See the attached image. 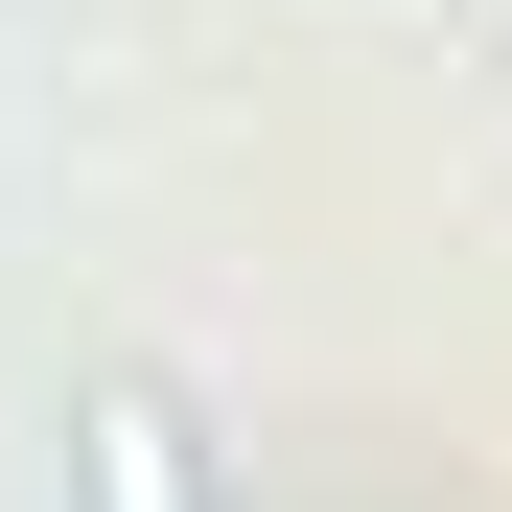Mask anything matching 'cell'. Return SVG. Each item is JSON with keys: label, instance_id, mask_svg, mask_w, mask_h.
Returning <instances> with one entry per match:
<instances>
[{"label": "cell", "instance_id": "obj_1", "mask_svg": "<svg viewBox=\"0 0 512 512\" xmlns=\"http://www.w3.org/2000/svg\"><path fill=\"white\" fill-rule=\"evenodd\" d=\"M70 512H233L210 489V419L163 373H70Z\"/></svg>", "mask_w": 512, "mask_h": 512}]
</instances>
